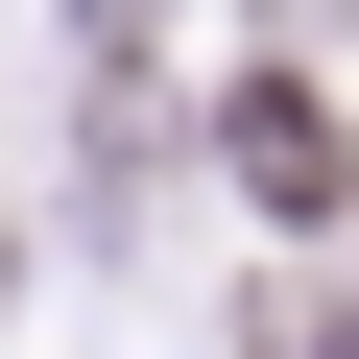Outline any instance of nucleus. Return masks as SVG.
Listing matches in <instances>:
<instances>
[{
  "instance_id": "nucleus-1",
  "label": "nucleus",
  "mask_w": 359,
  "mask_h": 359,
  "mask_svg": "<svg viewBox=\"0 0 359 359\" xmlns=\"http://www.w3.org/2000/svg\"><path fill=\"white\" fill-rule=\"evenodd\" d=\"M216 168H240V192H264V216H359V120H335L311 72H264V96L216 120Z\"/></svg>"
},
{
  "instance_id": "nucleus-2",
  "label": "nucleus",
  "mask_w": 359,
  "mask_h": 359,
  "mask_svg": "<svg viewBox=\"0 0 359 359\" xmlns=\"http://www.w3.org/2000/svg\"><path fill=\"white\" fill-rule=\"evenodd\" d=\"M240 359H359V311H335V287H264V311H240Z\"/></svg>"
}]
</instances>
